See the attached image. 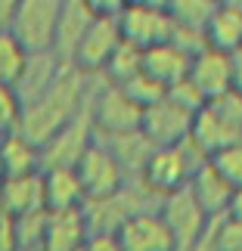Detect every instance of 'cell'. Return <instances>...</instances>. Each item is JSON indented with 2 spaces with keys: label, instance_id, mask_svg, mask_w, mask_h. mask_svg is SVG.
<instances>
[{
  "label": "cell",
  "instance_id": "1",
  "mask_svg": "<svg viewBox=\"0 0 242 251\" xmlns=\"http://www.w3.org/2000/svg\"><path fill=\"white\" fill-rule=\"evenodd\" d=\"M90 96H93L90 75H84L75 65H62V72L56 75V81L47 90H41L28 102H22L19 133L44 149L56 133H62L75 118H81L87 112Z\"/></svg>",
  "mask_w": 242,
  "mask_h": 251
},
{
  "label": "cell",
  "instance_id": "2",
  "mask_svg": "<svg viewBox=\"0 0 242 251\" xmlns=\"http://www.w3.org/2000/svg\"><path fill=\"white\" fill-rule=\"evenodd\" d=\"M189 143L205 158H211L215 152L227 149V146L242 143V93L230 90L202 105L196 121H192Z\"/></svg>",
  "mask_w": 242,
  "mask_h": 251
},
{
  "label": "cell",
  "instance_id": "3",
  "mask_svg": "<svg viewBox=\"0 0 242 251\" xmlns=\"http://www.w3.org/2000/svg\"><path fill=\"white\" fill-rule=\"evenodd\" d=\"M205 155L192 146V143H177V146H159L149 152L146 165L140 171V183L146 186L159 201L168 199L171 192H180L189 186L192 174H196L202 165H205Z\"/></svg>",
  "mask_w": 242,
  "mask_h": 251
},
{
  "label": "cell",
  "instance_id": "4",
  "mask_svg": "<svg viewBox=\"0 0 242 251\" xmlns=\"http://www.w3.org/2000/svg\"><path fill=\"white\" fill-rule=\"evenodd\" d=\"M118 25L121 37L143 53L152 47H161L174 37V19L168 3H156V0H131L121 3L118 9Z\"/></svg>",
  "mask_w": 242,
  "mask_h": 251
},
{
  "label": "cell",
  "instance_id": "5",
  "mask_svg": "<svg viewBox=\"0 0 242 251\" xmlns=\"http://www.w3.org/2000/svg\"><path fill=\"white\" fill-rule=\"evenodd\" d=\"M59 9H62V0H16V13H13V22H9V31L25 47L28 56L53 53Z\"/></svg>",
  "mask_w": 242,
  "mask_h": 251
},
{
  "label": "cell",
  "instance_id": "6",
  "mask_svg": "<svg viewBox=\"0 0 242 251\" xmlns=\"http://www.w3.org/2000/svg\"><path fill=\"white\" fill-rule=\"evenodd\" d=\"M96 19H93V25L87 28V34H84V41L78 47V53H75V69H81L84 75H103L106 72V65H109V59L115 56V50L121 47V25H118V9L121 3H112V6H106V3H96Z\"/></svg>",
  "mask_w": 242,
  "mask_h": 251
},
{
  "label": "cell",
  "instance_id": "7",
  "mask_svg": "<svg viewBox=\"0 0 242 251\" xmlns=\"http://www.w3.org/2000/svg\"><path fill=\"white\" fill-rule=\"evenodd\" d=\"M87 112H90L96 137L134 133V130H140V124H143V109L121 90V87H115L109 81H106L100 90L93 87V96H90Z\"/></svg>",
  "mask_w": 242,
  "mask_h": 251
},
{
  "label": "cell",
  "instance_id": "8",
  "mask_svg": "<svg viewBox=\"0 0 242 251\" xmlns=\"http://www.w3.org/2000/svg\"><path fill=\"white\" fill-rule=\"evenodd\" d=\"M75 174H78V183H81L87 201H106V199L118 196L131 180L124 174V168L118 165V158L100 140L81 155V161L75 165Z\"/></svg>",
  "mask_w": 242,
  "mask_h": 251
},
{
  "label": "cell",
  "instance_id": "9",
  "mask_svg": "<svg viewBox=\"0 0 242 251\" xmlns=\"http://www.w3.org/2000/svg\"><path fill=\"white\" fill-rule=\"evenodd\" d=\"M199 112H189L187 105H180L177 100L164 96L161 102L149 105L143 112V137H146L152 146H177V143H187L192 133V121H196Z\"/></svg>",
  "mask_w": 242,
  "mask_h": 251
},
{
  "label": "cell",
  "instance_id": "10",
  "mask_svg": "<svg viewBox=\"0 0 242 251\" xmlns=\"http://www.w3.org/2000/svg\"><path fill=\"white\" fill-rule=\"evenodd\" d=\"M161 217L164 224H168L174 242H177V251H192L196 248V242L202 239V233H205L208 226V214L199 208V201L192 199L189 189H180V192H171L168 199H161Z\"/></svg>",
  "mask_w": 242,
  "mask_h": 251
},
{
  "label": "cell",
  "instance_id": "11",
  "mask_svg": "<svg viewBox=\"0 0 242 251\" xmlns=\"http://www.w3.org/2000/svg\"><path fill=\"white\" fill-rule=\"evenodd\" d=\"M115 236H118L124 251H177V242H174V236H171L159 208L131 214L115 229Z\"/></svg>",
  "mask_w": 242,
  "mask_h": 251
},
{
  "label": "cell",
  "instance_id": "12",
  "mask_svg": "<svg viewBox=\"0 0 242 251\" xmlns=\"http://www.w3.org/2000/svg\"><path fill=\"white\" fill-rule=\"evenodd\" d=\"M96 3L90 0H62L59 9V25H56V41H53V53L62 65H75V53L84 41L87 28L96 19Z\"/></svg>",
  "mask_w": 242,
  "mask_h": 251
},
{
  "label": "cell",
  "instance_id": "13",
  "mask_svg": "<svg viewBox=\"0 0 242 251\" xmlns=\"http://www.w3.org/2000/svg\"><path fill=\"white\" fill-rule=\"evenodd\" d=\"M93 143H96V130H93L90 112H84L81 118H75L62 133H56V137L41 149V155H44V168L41 171H47V168H75Z\"/></svg>",
  "mask_w": 242,
  "mask_h": 251
},
{
  "label": "cell",
  "instance_id": "14",
  "mask_svg": "<svg viewBox=\"0 0 242 251\" xmlns=\"http://www.w3.org/2000/svg\"><path fill=\"white\" fill-rule=\"evenodd\" d=\"M87 239H90V224H87L84 208L47 211L41 251H84Z\"/></svg>",
  "mask_w": 242,
  "mask_h": 251
},
{
  "label": "cell",
  "instance_id": "15",
  "mask_svg": "<svg viewBox=\"0 0 242 251\" xmlns=\"http://www.w3.org/2000/svg\"><path fill=\"white\" fill-rule=\"evenodd\" d=\"M189 84L202 93V100H217L233 90V59L230 53L220 50H202L199 56H192V69H189Z\"/></svg>",
  "mask_w": 242,
  "mask_h": 251
},
{
  "label": "cell",
  "instance_id": "16",
  "mask_svg": "<svg viewBox=\"0 0 242 251\" xmlns=\"http://www.w3.org/2000/svg\"><path fill=\"white\" fill-rule=\"evenodd\" d=\"M189 69H192V56L183 53L180 47L171 44V41L143 53V75H149V78L156 84H161L164 90H171V87L187 81Z\"/></svg>",
  "mask_w": 242,
  "mask_h": 251
},
{
  "label": "cell",
  "instance_id": "17",
  "mask_svg": "<svg viewBox=\"0 0 242 251\" xmlns=\"http://www.w3.org/2000/svg\"><path fill=\"white\" fill-rule=\"evenodd\" d=\"M0 211L9 214L13 220L47 211L44 174H31V177H19V180H3V186H0Z\"/></svg>",
  "mask_w": 242,
  "mask_h": 251
},
{
  "label": "cell",
  "instance_id": "18",
  "mask_svg": "<svg viewBox=\"0 0 242 251\" xmlns=\"http://www.w3.org/2000/svg\"><path fill=\"white\" fill-rule=\"evenodd\" d=\"M205 41L211 50L230 56L242 50V0H217V9L205 28Z\"/></svg>",
  "mask_w": 242,
  "mask_h": 251
},
{
  "label": "cell",
  "instance_id": "19",
  "mask_svg": "<svg viewBox=\"0 0 242 251\" xmlns=\"http://www.w3.org/2000/svg\"><path fill=\"white\" fill-rule=\"evenodd\" d=\"M187 189L192 192V199L199 201V208L205 211L208 217H224L227 208H230V201H233V192H236V189L215 171V165H211V161H205V165L192 174V180H189Z\"/></svg>",
  "mask_w": 242,
  "mask_h": 251
},
{
  "label": "cell",
  "instance_id": "20",
  "mask_svg": "<svg viewBox=\"0 0 242 251\" xmlns=\"http://www.w3.org/2000/svg\"><path fill=\"white\" fill-rule=\"evenodd\" d=\"M0 168H3V180H19V177L41 174V168H44L41 146H34L19 130L9 133V137L0 140Z\"/></svg>",
  "mask_w": 242,
  "mask_h": 251
},
{
  "label": "cell",
  "instance_id": "21",
  "mask_svg": "<svg viewBox=\"0 0 242 251\" xmlns=\"http://www.w3.org/2000/svg\"><path fill=\"white\" fill-rule=\"evenodd\" d=\"M41 174H44L47 211H72V208H84L87 205L75 168H47Z\"/></svg>",
  "mask_w": 242,
  "mask_h": 251
},
{
  "label": "cell",
  "instance_id": "22",
  "mask_svg": "<svg viewBox=\"0 0 242 251\" xmlns=\"http://www.w3.org/2000/svg\"><path fill=\"white\" fill-rule=\"evenodd\" d=\"M168 9H171V19L177 28L205 34L211 16L217 9V0H168Z\"/></svg>",
  "mask_w": 242,
  "mask_h": 251
},
{
  "label": "cell",
  "instance_id": "23",
  "mask_svg": "<svg viewBox=\"0 0 242 251\" xmlns=\"http://www.w3.org/2000/svg\"><path fill=\"white\" fill-rule=\"evenodd\" d=\"M28 65V53L25 47L13 37V31L0 28V84L3 87H19Z\"/></svg>",
  "mask_w": 242,
  "mask_h": 251
},
{
  "label": "cell",
  "instance_id": "24",
  "mask_svg": "<svg viewBox=\"0 0 242 251\" xmlns=\"http://www.w3.org/2000/svg\"><path fill=\"white\" fill-rule=\"evenodd\" d=\"M143 72V50L140 47H134L128 41H121V47L115 50V56L109 59V65H106L103 78L109 84H128L131 78H137V75Z\"/></svg>",
  "mask_w": 242,
  "mask_h": 251
},
{
  "label": "cell",
  "instance_id": "25",
  "mask_svg": "<svg viewBox=\"0 0 242 251\" xmlns=\"http://www.w3.org/2000/svg\"><path fill=\"white\" fill-rule=\"evenodd\" d=\"M115 87H118V84H115ZM121 90L128 93L143 112H146L149 105H156V102H161L164 96H168V90H164L161 84H156V81L149 78V75H143V72L137 75V78H131L128 84H121Z\"/></svg>",
  "mask_w": 242,
  "mask_h": 251
},
{
  "label": "cell",
  "instance_id": "26",
  "mask_svg": "<svg viewBox=\"0 0 242 251\" xmlns=\"http://www.w3.org/2000/svg\"><path fill=\"white\" fill-rule=\"evenodd\" d=\"M208 161L215 165V171H217L220 177H224V180H227L236 192L242 189V143H236V146H227V149L215 152V155H211Z\"/></svg>",
  "mask_w": 242,
  "mask_h": 251
},
{
  "label": "cell",
  "instance_id": "27",
  "mask_svg": "<svg viewBox=\"0 0 242 251\" xmlns=\"http://www.w3.org/2000/svg\"><path fill=\"white\" fill-rule=\"evenodd\" d=\"M22 124V100H19L16 87L0 84V140L19 130Z\"/></svg>",
  "mask_w": 242,
  "mask_h": 251
},
{
  "label": "cell",
  "instance_id": "28",
  "mask_svg": "<svg viewBox=\"0 0 242 251\" xmlns=\"http://www.w3.org/2000/svg\"><path fill=\"white\" fill-rule=\"evenodd\" d=\"M84 251H124V248H121V242H118L115 233H90Z\"/></svg>",
  "mask_w": 242,
  "mask_h": 251
},
{
  "label": "cell",
  "instance_id": "29",
  "mask_svg": "<svg viewBox=\"0 0 242 251\" xmlns=\"http://www.w3.org/2000/svg\"><path fill=\"white\" fill-rule=\"evenodd\" d=\"M230 59H233V90H236V93H242V50H239V53H233Z\"/></svg>",
  "mask_w": 242,
  "mask_h": 251
},
{
  "label": "cell",
  "instance_id": "30",
  "mask_svg": "<svg viewBox=\"0 0 242 251\" xmlns=\"http://www.w3.org/2000/svg\"><path fill=\"white\" fill-rule=\"evenodd\" d=\"M227 217H233V220L242 224V189L233 192V201H230V208H227Z\"/></svg>",
  "mask_w": 242,
  "mask_h": 251
},
{
  "label": "cell",
  "instance_id": "31",
  "mask_svg": "<svg viewBox=\"0 0 242 251\" xmlns=\"http://www.w3.org/2000/svg\"><path fill=\"white\" fill-rule=\"evenodd\" d=\"M0 186H3V168H0Z\"/></svg>",
  "mask_w": 242,
  "mask_h": 251
}]
</instances>
